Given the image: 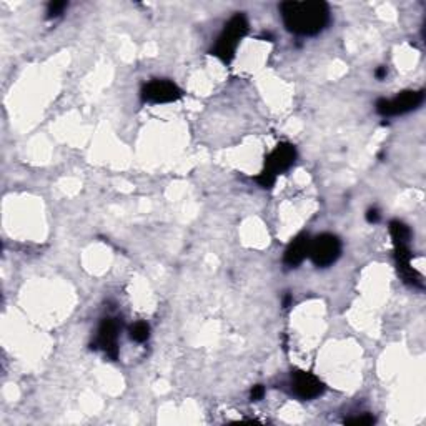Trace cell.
<instances>
[{
  "instance_id": "1",
  "label": "cell",
  "mask_w": 426,
  "mask_h": 426,
  "mask_svg": "<svg viewBox=\"0 0 426 426\" xmlns=\"http://www.w3.org/2000/svg\"><path fill=\"white\" fill-rule=\"evenodd\" d=\"M280 14L288 32L300 37H311L320 34L328 25V6L320 0L305 2H284Z\"/></svg>"
},
{
  "instance_id": "2",
  "label": "cell",
  "mask_w": 426,
  "mask_h": 426,
  "mask_svg": "<svg viewBox=\"0 0 426 426\" xmlns=\"http://www.w3.org/2000/svg\"><path fill=\"white\" fill-rule=\"evenodd\" d=\"M247 30H249V22L243 14H235L228 24L225 25L223 32L216 38L215 47L212 49V55L219 57L221 62L228 64L235 57V50H237L238 43L245 37Z\"/></svg>"
},
{
  "instance_id": "3",
  "label": "cell",
  "mask_w": 426,
  "mask_h": 426,
  "mask_svg": "<svg viewBox=\"0 0 426 426\" xmlns=\"http://www.w3.org/2000/svg\"><path fill=\"white\" fill-rule=\"evenodd\" d=\"M297 160V149L291 143H278L277 149L272 152L265 160V168L256 177V182L262 189H272L275 185L278 173H284L288 170L291 165Z\"/></svg>"
},
{
  "instance_id": "4",
  "label": "cell",
  "mask_w": 426,
  "mask_h": 426,
  "mask_svg": "<svg viewBox=\"0 0 426 426\" xmlns=\"http://www.w3.org/2000/svg\"><path fill=\"white\" fill-rule=\"evenodd\" d=\"M341 255V242L337 235L332 233H321L316 238L310 240V250H308V256L315 267L327 268L333 265L340 258Z\"/></svg>"
},
{
  "instance_id": "5",
  "label": "cell",
  "mask_w": 426,
  "mask_h": 426,
  "mask_svg": "<svg viewBox=\"0 0 426 426\" xmlns=\"http://www.w3.org/2000/svg\"><path fill=\"white\" fill-rule=\"evenodd\" d=\"M425 100V92H415V90H408V92H402L397 95L395 98L386 100L380 98L376 102V112L383 117H395V115H403L408 112L418 108Z\"/></svg>"
},
{
  "instance_id": "6",
  "label": "cell",
  "mask_w": 426,
  "mask_h": 426,
  "mask_svg": "<svg viewBox=\"0 0 426 426\" xmlns=\"http://www.w3.org/2000/svg\"><path fill=\"white\" fill-rule=\"evenodd\" d=\"M182 90L170 80L165 78H156L149 84L143 85L142 89V100L149 103H168L175 102L182 97Z\"/></svg>"
},
{
  "instance_id": "7",
  "label": "cell",
  "mask_w": 426,
  "mask_h": 426,
  "mask_svg": "<svg viewBox=\"0 0 426 426\" xmlns=\"http://www.w3.org/2000/svg\"><path fill=\"white\" fill-rule=\"evenodd\" d=\"M119 321L115 318H110V316L103 318L98 327L95 346H92V348H102L107 353V356H110L112 360H117V356H119V346H117L119 345Z\"/></svg>"
},
{
  "instance_id": "8",
  "label": "cell",
  "mask_w": 426,
  "mask_h": 426,
  "mask_svg": "<svg viewBox=\"0 0 426 426\" xmlns=\"http://www.w3.org/2000/svg\"><path fill=\"white\" fill-rule=\"evenodd\" d=\"M325 386L315 375L307 372H295L291 375V391L300 399H315L323 393Z\"/></svg>"
},
{
  "instance_id": "9",
  "label": "cell",
  "mask_w": 426,
  "mask_h": 426,
  "mask_svg": "<svg viewBox=\"0 0 426 426\" xmlns=\"http://www.w3.org/2000/svg\"><path fill=\"white\" fill-rule=\"evenodd\" d=\"M308 250H310V237L307 233L298 235L293 242L290 243L288 249L285 251L284 262L286 267L295 268L308 256Z\"/></svg>"
},
{
  "instance_id": "10",
  "label": "cell",
  "mask_w": 426,
  "mask_h": 426,
  "mask_svg": "<svg viewBox=\"0 0 426 426\" xmlns=\"http://www.w3.org/2000/svg\"><path fill=\"white\" fill-rule=\"evenodd\" d=\"M390 233L393 238V243H410L411 232L403 221L393 220L390 221Z\"/></svg>"
},
{
  "instance_id": "11",
  "label": "cell",
  "mask_w": 426,
  "mask_h": 426,
  "mask_svg": "<svg viewBox=\"0 0 426 426\" xmlns=\"http://www.w3.org/2000/svg\"><path fill=\"white\" fill-rule=\"evenodd\" d=\"M130 338L137 343H143L150 338V327L145 321H137L135 325L130 327Z\"/></svg>"
},
{
  "instance_id": "12",
  "label": "cell",
  "mask_w": 426,
  "mask_h": 426,
  "mask_svg": "<svg viewBox=\"0 0 426 426\" xmlns=\"http://www.w3.org/2000/svg\"><path fill=\"white\" fill-rule=\"evenodd\" d=\"M67 8V2H50L47 7V19H57Z\"/></svg>"
},
{
  "instance_id": "13",
  "label": "cell",
  "mask_w": 426,
  "mask_h": 426,
  "mask_svg": "<svg viewBox=\"0 0 426 426\" xmlns=\"http://www.w3.org/2000/svg\"><path fill=\"white\" fill-rule=\"evenodd\" d=\"M345 423L348 425H373L375 423V418L369 415H363V416H356V418H350L346 420Z\"/></svg>"
},
{
  "instance_id": "14",
  "label": "cell",
  "mask_w": 426,
  "mask_h": 426,
  "mask_svg": "<svg viewBox=\"0 0 426 426\" xmlns=\"http://www.w3.org/2000/svg\"><path fill=\"white\" fill-rule=\"evenodd\" d=\"M263 395H265L263 386L262 385H255L254 388H251V391H250L251 402H260V399L263 398Z\"/></svg>"
},
{
  "instance_id": "15",
  "label": "cell",
  "mask_w": 426,
  "mask_h": 426,
  "mask_svg": "<svg viewBox=\"0 0 426 426\" xmlns=\"http://www.w3.org/2000/svg\"><path fill=\"white\" fill-rule=\"evenodd\" d=\"M367 220L369 223H376V221L380 220V212H378L376 208H369L367 212Z\"/></svg>"
},
{
  "instance_id": "16",
  "label": "cell",
  "mask_w": 426,
  "mask_h": 426,
  "mask_svg": "<svg viewBox=\"0 0 426 426\" xmlns=\"http://www.w3.org/2000/svg\"><path fill=\"white\" fill-rule=\"evenodd\" d=\"M386 73H388L386 67H378L376 72H375V77L378 78V80H383V78L386 77Z\"/></svg>"
},
{
  "instance_id": "17",
  "label": "cell",
  "mask_w": 426,
  "mask_h": 426,
  "mask_svg": "<svg viewBox=\"0 0 426 426\" xmlns=\"http://www.w3.org/2000/svg\"><path fill=\"white\" fill-rule=\"evenodd\" d=\"M290 303H291V297L290 295H286V297L284 298V308H288Z\"/></svg>"
}]
</instances>
